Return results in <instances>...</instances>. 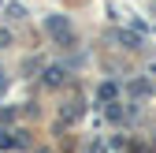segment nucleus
<instances>
[{
	"label": "nucleus",
	"instance_id": "obj_4",
	"mask_svg": "<svg viewBox=\"0 0 156 153\" xmlns=\"http://www.w3.org/2000/svg\"><path fill=\"white\" fill-rule=\"evenodd\" d=\"M149 90H152V86H149L145 79H138V82H130V93H134V97H145Z\"/></svg>",
	"mask_w": 156,
	"mask_h": 153
},
{
	"label": "nucleus",
	"instance_id": "obj_1",
	"mask_svg": "<svg viewBox=\"0 0 156 153\" xmlns=\"http://www.w3.org/2000/svg\"><path fill=\"white\" fill-rule=\"evenodd\" d=\"M45 30H48V37H52L60 49H71V45H74V30H71V23H67L63 15H48V19H45Z\"/></svg>",
	"mask_w": 156,
	"mask_h": 153
},
{
	"label": "nucleus",
	"instance_id": "obj_2",
	"mask_svg": "<svg viewBox=\"0 0 156 153\" xmlns=\"http://www.w3.org/2000/svg\"><path fill=\"white\" fill-rule=\"evenodd\" d=\"M115 37H119V41H123L126 49H138V45H141V37H138V34H130V30H119Z\"/></svg>",
	"mask_w": 156,
	"mask_h": 153
},
{
	"label": "nucleus",
	"instance_id": "obj_6",
	"mask_svg": "<svg viewBox=\"0 0 156 153\" xmlns=\"http://www.w3.org/2000/svg\"><path fill=\"white\" fill-rule=\"evenodd\" d=\"M4 45H11V30H0V49Z\"/></svg>",
	"mask_w": 156,
	"mask_h": 153
},
{
	"label": "nucleus",
	"instance_id": "obj_3",
	"mask_svg": "<svg viewBox=\"0 0 156 153\" xmlns=\"http://www.w3.org/2000/svg\"><path fill=\"white\" fill-rule=\"evenodd\" d=\"M45 82L48 86H60L63 82V67H45Z\"/></svg>",
	"mask_w": 156,
	"mask_h": 153
},
{
	"label": "nucleus",
	"instance_id": "obj_5",
	"mask_svg": "<svg viewBox=\"0 0 156 153\" xmlns=\"http://www.w3.org/2000/svg\"><path fill=\"white\" fill-rule=\"evenodd\" d=\"M115 93H119V86H115V82H104V86H101V101H112Z\"/></svg>",
	"mask_w": 156,
	"mask_h": 153
}]
</instances>
